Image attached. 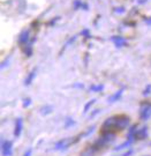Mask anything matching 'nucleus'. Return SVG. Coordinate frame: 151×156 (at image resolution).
Wrapping results in <instances>:
<instances>
[{
	"instance_id": "4",
	"label": "nucleus",
	"mask_w": 151,
	"mask_h": 156,
	"mask_svg": "<svg viewBox=\"0 0 151 156\" xmlns=\"http://www.w3.org/2000/svg\"><path fill=\"white\" fill-rule=\"evenodd\" d=\"M72 144H73V139H63L57 144L54 149L56 151H66Z\"/></svg>"
},
{
	"instance_id": "2",
	"label": "nucleus",
	"mask_w": 151,
	"mask_h": 156,
	"mask_svg": "<svg viewBox=\"0 0 151 156\" xmlns=\"http://www.w3.org/2000/svg\"><path fill=\"white\" fill-rule=\"evenodd\" d=\"M115 138V134L111 133V132H104L103 134V136H101V139H98L97 141L95 142V147L96 148H101V147H104V146L108 145V144H111L113 140Z\"/></svg>"
},
{
	"instance_id": "6",
	"label": "nucleus",
	"mask_w": 151,
	"mask_h": 156,
	"mask_svg": "<svg viewBox=\"0 0 151 156\" xmlns=\"http://www.w3.org/2000/svg\"><path fill=\"white\" fill-rule=\"evenodd\" d=\"M134 142V140H127L126 142H123L122 145H120V146H118V147H115V149L114 151H122V149H125V148H127V147H129V146L132 145Z\"/></svg>"
},
{
	"instance_id": "7",
	"label": "nucleus",
	"mask_w": 151,
	"mask_h": 156,
	"mask_svg": "<svg viewBox=\"0 0 151 156\" xmlns=\"http://www.w3.org/2000/svg\"><path fill=\"white\" fill-rule=\"evenodd\" d=\"M96 151H98V148H96L95 146H94V147H91V148H89V149H87L81 156H94Z\"/></svg>"
},
{
	"instance_id": "1",
	"label": "nucleus",
	"mask_w": 151,
	"mask_h": 156,
	"mask_svg": "<svg viewBox=\"0 0 151 156\" xmlns=\"http://www.w3.org/2000/svg\"><path fill=\"white\" fill-rule=\"evenodd\" d=\"M130 119L126 116H114L105 120L103 124V131L104 132H117L121 131L128 126Z\"/></svg>"
},
{
	"instance_id": "5",
	"label": "nucleus",
	"mask_w": 151,
	"mask_h": 156,
	"mask_svg": "<svg viewBox=\"0 0 151 156\" xmlns=\"http://www.w3.org/2000/svg\"><path fill=\"white\" fill-rule=\"evenodd\" d=\"M148 136V132H146V127H143L142 129L136 131V135H135V139L136 140H143Z\"/></svg>"
},
{
	"instance_id": "8",
	"label": "nucleus",
	"mask_w": 151,
	"mask_h": 156,
	"mask_svg": "<svg viewBox=\"0 0 151 156\" xmlns=\"http://www.w3.org/2000/svg\"><path fill=\"white\" fill-rule=\"evenodd\" d=\"M21 129H22V123H21V119H20V120H17L16 127H15V136H20Z\"/></svg>"
},
{
	"instance_id": "9",
	"label": "nucleus",
	"mask_w": 151,
	"mask_h": 156,
	"mask_svg": "<svg viewBox=\"0 0 151 156\" xmlns=\"http://www.w3.org/2000/svg\"><path fill=\"white\" fill-rule=\"evenodd\" d=\"M31 153H33V151H31V149H29V151H27L26 153H24V155L23 156H30L31 155Z\"/></svg>"
},
{
	"instance_id": "3",
	"label": "nucleus",
	"mask_w": 151,
	"mask_h": 156,
	"mask_svg": "<svg viewBox=\"0 0 151 156\" xmlns=\"http://www.w3.org/2000/svg\"><path fill=\"white\" fill-rule=\"evenodd\" d=\"M13 145L11 141H4L1 145V154L2 156H12L13 154Z\"/></svg>"
}]
</instances>
